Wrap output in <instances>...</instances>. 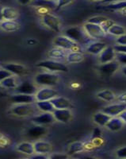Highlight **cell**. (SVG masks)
I'll return each mask as SVG.
<instances>
[{"mask_svg": "<svg viewBox=\"0 0 126 159\" xmlns=\"http://www.w3.org/2000/svg\"><path fill=\"white\" fill-rule=\"evenodd\" d=\"M58 96L59 95L57 91L49 87H45L37 90L35 94V98L37 101H45V100H51Z\"/></svg>", "mask_w": 126, "mask_h": 159, "instance_id": "8", "label": "cell"}, {"mask_svg": "<svg viewBox=\"0 0 126 159\" xmlns=\"http://www.w3.org/2000/svg\"><path fill=\"white\" fill-rule=\"evenodd\" d=\"M121 12V14H123V15H126V7L124 8V9H122L121 11H120Z\"/></svg>", "mask_w": 126, "mask_h": 159, "instance_id": "53", "label": "cell"}, {"mask_svg": "<svg viewBox=\"0 0 126 159\" xmlns=\"http://www.w3.org/2000/svg\"><path fill=\"white\" fill-rule=\"evenodd\" d=\"M107 19V18L103 16H95V17H92L90 19L87 21V22H90V23L93 24H97V25H102L103 22Z\"/></svg>", "mask_w": 126, "mask_h": 159, "instance_id": "35", "label": "cell"}, {"mask_svg": "<svg viewBox=\"0 0 126 159\" xmlns=\"http://www.w3.org/2000/svg\"><path fill=\"white\" fill-rule=\"evenodd\" d=\"M85 148V146L82 142H75L70 145L68 149L69 154H75L77 153L83 151Z\"/></svg>", "mask_w": 126, "mask_h": 159, "instance_id": "34", "label": "cell"}, {"mask_svg": "<svg viewBox=\"0 0 126 159\" xmlns=\"http://www.w3.org/2000/svg\"><path fill=\"white\" fill-rule=\"evenodd\" d=\"M35 154H48L52 151V146L49 143L45 141H37L33 143Z\"/></svg>", "mask_w": 126, "mask_h": 159, "instance_id": "18", "label": "cell"}, {"mask_svg": "<svg viewBox=\"0 0 126 159\" xmlns=\"http://www.w3.org/2000/svg\"><path fill=\"white\" fill-rule=\"evenodd\" d=\"M83 29H84L85 32L87 33L89 38L93 40L102 39L106 36V34L101 25L90 23V22H87L85 24Z\"/></svg>", "mask_w": 126, "mask_h": 159, "instance_id": "6", "label": "cell"}, {"mask_svg": "<svg viewBox=\"0 0 126 159\" xmlns=\"http://www.w3.org/2000/svg\"><path fill=\"white\" fill-rule=\"evenodd\" d=\"M97 96L99 98V99H102V100H105V101H107V102L114 101L116 98L115 94H114V92L110 90L102 91V92L98 93Z\"/></svg>", "mask_w": 126, "mask_h": 159, "instance_id": "33", "label": "cell"}, {"mask_svg": "<svg viewBox=\"0 0 126 159\" xmlns=\"http://www.w3.org/2000/svg\"><path fill=\"white\" fill-rule=\"evenodd\" d=\"M32 121L34 124L46 126V125L52 124L56 120L52 112H42L41 114H37L33 116Z\"/></svg>", "mask_w": 126, "mask_h": 159, "instance_id": "9", "label": "cell"}, {"mask_svg": "<svg viewBox=\"0 0 126 159\" xmlns=\"http://www.w3.org/2000/svg\"><path fill=\"white\" fill-rule=\"evenodd\" d=\"M33 158H47V157H49V156H47V154H36V155L33 154Z\"/></svg>", "mask_w": 126, "mask_h": 159, "instance_id": "47", "label": "cell"}, {"mask_svg": "<svg viewBox=\"0 0 126 159\" xmlns=\"http://www.w3.org/2000/svg\"><path fill=\"white\" fill-rule=\"evenodd\" d=\"M4 69L9 71L12 75L15 76H22V75L25 74L28 72L27 69L21 65V64L17 63H9L4 65Z\"/></svg>", "mask_w": 126, "mask_h": 159, "instance_id": "17", "label": "cell"}, {"mask_svg": "<svg viewBox=\"0 0 126 159\" xmlns=\"http://www.w3.org/2000/svg\"><path fill=\"white\" fill-rule=\"evenodd\" d=\"M59 78L55 72H44L38 73L35 76L34 81L39 86L43 87H54L59 83Z\"/></svg>", "mask_w": 126, "mask_h": 159, "instance_id": "2", "label": "cell"}, {"mask_svg": "<svg viewBox=\"0 0 126 159\" xmlns=\"http://www.w3.org/2000/svg\"><path fill=\"white\" fill-rule=\"evenodd\" d=\"M49 157H50V158L63 159V158H67V155H66V154H57V153H56V154H52L51 156H49Z\"/></svg>", "mask_w": 126, "mask_h": 159, "instance_id": "43", "label": "cell"}, {"mask_svg": "<svg viewBox=\"0 0 126 159\" xmlns=\"http://www.w3.org/2000/svg\"><path fill=\"white\" fill-rule=\"evenodd\" d=\"M42 22L45 25L54 32L59 33L61 30V24L59 22V19L56 15H52L50 13H46L43 15Z\"/></svg>", "mask_w": 126, "mask_h": 159, "instance_id": "7", "label": "cell"}, {"mask_svg": "<svg viewBox=\"0 0 126 159\" xmlns=\"http://www.w3.org/2000/svg\"><path fill=\"white\" fill-rule=\"evenodd\" d=\"M114 23H115V22H114V21H112V20H110V19H109V18H107V19L106 20V21H105V22H103V23L102 24V25H101L102 27V29L104 30L105 32L107 33L108 30L110 29V28L111 27L112 25H114Z\"/></svg>", "mask_w": 126, "mask_h": 159, "instance_id": "37", "label": "cell"}, {"mask_svg": "<svg viewBox=\"0 0 126 159\" xmlns=\"http://www.w3.org/2000/svg\"><path fill=\"white\" fill-rule=\"evenodd\" d=\"M123 126H124V123L122 120L118 116H116V117H112L110 119V121L108 122L106 127L111 131H118L122 128Z\"/></svg>", "mask_w": 126, "mask_h": 159, "instance_id": "24", "label": "cell"}, {"mask_svg": "<svg viewBox=\"0 0 126 159\" xmlns=\"http://www.w3.org/2000/svg\"><path fill=\"white\" fill-rule=\"evenodd\" d=\"M52 115L56 121L63 123H68L72 118V112L69 108L55 109L52 111Z\"/></svg>", "mask_w": 126, "mask_h": 159, "instance_id": "13", "label": "cell"}, {"mask_svg": "<svg viewBox=\"0 0 126 159\" xmlns=\"http://www.w3.org/2000/svg\"><path fill=\"white\" fill-rule=\"evenodd\" d=\"M116 58V52L114 47H106L103 49L102 52L99 54V62L101 64L108 63V62L113 61Z\"/></svg>", "mask_w": 126, "mask_h": 159, "instance_id": "16", "label": "cell"}, {"mask_svg": "<svg viewBox=\"0 0 126 159\" xmlns=\"http://www.w3.org/2000/svg\"><path fill=\"white\" fill-rule=\"evenodd\" d=\"M91 1H101V2H102V0H91Z\"/></svg>", "mask_w": 126, "mask_h": 159, "instance_id": "54", "label": "cell"}, {"mask_svg": "<svg viewBox=\"0 0 126 159\" xmlns=\"http://www.w3.org/2000/svg\"><path fill=\"white\" fill-rule=\"evenodd\" d=\"M116 52L126 53V45H116L114 47Z\"/></svg>", "mask_w": 126, "mask_h": 159, "instance_id": "41", "label": "cell"}, {"mask_svg": "<svg viewBox=\"0 0 126 159\" xmlns=\"http://www.w3.org/2000/svg\"><path fill=\"white\" fill-rule=\"evenodd\" d=\"M0 27L7 32H15L20 28V25L15 20H3L1 22Z\"/></svg>", "mask_w": 126, "mask_h": 159, "instance_id": "23", "label": "cell"}, {"mask_svg": "<svg viewBox=\"0 0 126 159\" xmlns=\"http://www.w3.org/2000/svg\"><path fill=\"white\" fill-rule=\"evenodd\" d=\"M111 118V116H108L104 112L100 111L96 113L94 116V122L100 127H106Z\"/></svg>", "mask_w": 126, "mask_h": 159, "instance_id": "28", "label": "cell"}, {"mask_svg": "<svg viewBox=\"0 0 126 159\" xmlns=\"http://www.w3.org/2000/svg\"><path fill=\"white\" fill-rule=\"evenodd\" d=\"M106 47V44L102 42H90L87 47V51L93 55H99Z\"/></svg>", "mask_w": 126, "mask_h": 159, "instance_id": "21", "label": "cell"}, {"mask_svg": "<svg viewBox=\"0 0 126 159\" xmlns=\"http://www.w3.org/2000/svg\"><path fill=\"white\" fill-rule=\"evenodd\" d=\"M18 2L22 5H27V4H29L32 2L33 0H18Z\"/></svg>", "mask_w": 126, "mask_h": 159, "instance_id": "48", "label": "cell"}, {"mask_svg": "<svg viewBox=\"0 0 126 159\" xmlns=\"http://www.w3.org/2000/svg\"><path fill=\"white\" fill-rule=\"evenodd\" d=\"M52 105L54 106L55 109H63V108H71L72 106V102L68 99L62 96H56L50 100Z\"/></svg>", "mask_w": 126, "mask_h": 159, "instance_id": "19", "label": "cell"}, {"mask_svg": "<svg viewBox=\"0 0 126 159\" xmlns=\"http://www.w3.org/2000/svg\"><path fill=\"white\" fill-rule=\"evenodd\" d=\"M126 7V0H120L117 2L108 3L103 7L105 10L109 11H121L122 9Z\"/></svg>", "mask_w": 126, "mask_h": 159, "instance_id": "31", "label": "cell"}, {"mask_svg": "<svg viewBox=\"0 0 126 159\" xmlns=\"http://www.w3.org/2000/svg\"><path fill=\"white\" fill-rule=\"evenodd\" d=\"M37 66L46 69L51 72H67L68 71L67 65H65L61 61H57L52 59L40 61Z\"/></svg>", "mask_w": 126, "mask_h": 159, "instance_id": "4", "label": "cell"}, {"mask_svg": "<svg viewBox=\"0 0 126 159\" xmlns=\"http://www.w3.org/2000/svg\"><path fill=\"white\" fill-rule=\"evenodd\" d=\"M117 99H118V101L120 102V103H126V93L120 95V96H118V98H117Z\"/></svg>", "mask_w": 126, "mask_h": 159, "instance_id": "45", "label": "cell"}, {"mask_svg": "<svg viewBox=\"0 0 126 159\" xmlns=\"http://www.w3.org/2000/svg\"><path fill=\"white\" fill-rule=\"evenodd\" d=\"M116 154L120 158H126V147L118 149L116 152Z\"/></svg>", "mask_w": 126, "mask_h": 159, "instance_id": "40", "label": "cell"}, {"mask_svg": "<svg viewBox=\"0 0 126 159\" xmlns=\"http://www.w3.org/2000/svg\"><path fill=\"white\" fill-rule=\"evenodd\" d=\"M118 117L122 120L123 123H126V110H124V111L121 112V114L118 116Z\"/></svg>", "mask_w": 126, "mask_h": 159, "instance_id": "46", "label": "cell"}, {"mask_svg": "<svg viewBox=\"0 0 126 159\" xmlns=\"http://www.w3.org/2000/svg\"><path fill=\"white\" fill-rule=\"evenodd\" d=\"M12 76V74H11V72L8 70L5 69L4 68L2 69H0V82L2 81V80H3L4 79H6V78L9 77V76Z\"/></svg>", "mask_w": 126, "mask_h": 159, "instance_id": "39", "label": "cell"}, {"mask_svg": "<svg viewBox=\"0 0 126 159\" xmlns=\"http://www.w3.org/2000/svg\"><path fill=\"white\" fill-rule=\"evenodd\" d=\"M107 33L111 35H114V36L119 37L126 34V30L124 26H122V25L114 23V25H112L111 27L108 30Z\"/></svg>", "mask_w": 126, "mask_h": 159, "instance_id": "32", "label": "cell"}, {"mask_svg": "<svg viewBox=\"0 0 126 159\" xmlns=\"http://www.w3.org/2000/svg\"><path fill=\"white\" fill-rule=\"evenodd\" d=\"M101 130H100V129L99 128H95L94 129V132H93V138L94 139H98L100 136H101Z\"/></svg>", "mask_w": 126, "mask_h": 159, "instance_id": "44", "label": "cell"}, {"mask_svg": "<svg viewBox=\"0 0 126 159\" xmlns=\"http://www.w3.org/2000/svg\"><path fill=\"white\" fill-rule=\"evenodd\" d=\"M47 132L48 130L46 129V127H45V126L35 124V126L28 129L27 132H26V135L30 139H38L45 136L47 134Z\"/></svg>", "mask_w": 126, "mask_h": 159, "instance_id": "15", "label": "cell"}, {"mask_svg": "<svg viewBox=\"0 0 126 159\" xmlns=\"http://www.w3.org/2000/svg\"><path fill=\"white\" fill-rule=\"evenodd\" d=\"M40 111L37 107L36 103H23V104H15L11 108L12 114L19 117H26V116H33L38 114Z\"/></svg>", "mask_w": 126, "mask_h": 159, "instance_id": "3", "label": "cell"}, {"mask_svg": "<svg viewBox=\"0 0 126 159\" xmlns=\"http://www.w3.org/2000/svg\"><path fill=\"white\" fill-rule=\"evenodd\" d=\"M122 72H123V74L126 76V65H124V67L122 68Z\"/></svg>", "mask_w": 126, "mask_h": 159, "instance_id": "52", "label": "cell"}, {"mask_svg": "<svg viewBox=\"0 0 126 159\" xmlns=\"http://www.w3.org/2000/svg\"><path fill=\"white\" fill-rule=\"evenodd\" d=\"M2 7H0V22L3 21V18H2Z\"/></svg>", "mask_w": 126, "mask_h": 159, "instance_id": "50", "label": "cell"}, {"mask_svg": "<svg viewBox=\"0 0 126 159\" xmlns=\"http://www.w3.org/2000/svg\"><path fill=\"white\" fill-rule=\"evenodd\" d=\"M84 59V55L80 51H71L67 54L66 61L68 63L76 64L83 61Z\"/></svg>", "mask_w": 126, "mask_h": 159, "instance_id": "27", "label": "cell"}, {"mask_svg": "<svg viewBox=\"0 0 126 159\" xmlns=\"http://www.w3.org/2000/svg\"><path fill=\"white\" fill-rule=\"evenodd\" d=\"M55 1H57V0H55Z\"/></svg>", "mask_w": 126, "mask_h": 159, "instance_id": "55", "label": "cell"}, {"mask_svg": "<svg viewBox=\"0 0 126 159\" xmlns=\"http://www.w3.org/2000/svg\"><path fill=\"white\" fill-rule=\"evenodd\" d=\"M16 149L20 153L27 154V155H33L35 154L33 144L31 143H28V142H23V143H19L17 146Z\"/></svg>", "mask_w": 126, "mask_h": 159, "instance_id": "25", "label": "cell"}, {"mask_svg": "<svg viewBox=\"0 0 126 159\" xmlns=\"http://www.w3.org/2000/svg\"><path fill=\"white\" fill-rule=\"evenodd\" d=\"M31 5L38 8L44 9H56L57 7V1L55 0H33Z\"/></svg>", "mask_w": 126, "mask_h": 159, "instance_id": "20", "label": "cell"}, {"mask_svg": "<svg viewBox=\"0 0 126 159\" xmlns=\"http://www.w3.org/2000/svg\"><path fill=\"white\" fill-rule=\"evenodd\" d=\"M117 1H120V0H102V2L103 3H111V2H117Z\"/></svg>", "mask_w": 126, "mask_h": 159, "instance_id": "49", "label": "cell"}, {"mask_svg": "<svg viewBox=\"0 0 126 159\" xmlns=\"http://www.w3.org/2000/svg\"><path fill=\"white\" fill-rule=\"evenodd\" d=\"M11 101L15 104H23V103H36L35 95L22 94L16 93L11 96Z\"/></svg>", "mask_w": 126, "mask_h": 159, "instance_id": "14", "label": "cell"}, {"mask_svg": "<svg viewBox=\"0 0 126 159\" xmlns=\"http://www.w3.org/2000/svg\"><path fill=\"white\" fill-rule=\"evenodd\" d=\"M72 2H73V0H57V7H56V11L60 10L61 8L64 7L65 6H67Z\"/></svg>", "mask_w": 126, "mask_h": 159, "instance_id": "38", "label": "cell"}, {"mask_svg": "<svg viewBox=\"0 0 126 159\" xmlns=\"http://www.w3.org/2000/svg\"><path fill=\"white\" fill-rule=\"evenodd\" d=\"M116 59L119 64L126 65V53L122 52H116Z\"/></svg>", "mask_w": 126, "mask_h": 159, "instance_id": "36", "label": "cell"}, {"mask_svg": "<svg viewBox=\"0 0 126 159\" xmlns=\"http://www.w3.org/2000/svg\"><path fill=\"white\" fill-rule=\"evenodd\" d=\"M18 84H19V82L18 80V78L15 75L6 78L0 82V85L7 89H15Z\"/></svg>", "mask_w": 126, "mask_h": 159, "instance_id": "26", "label": "cell"}, {"mask_svg": "<svg viewBox=\"0 0 126 159\" xmlns=\"http://www.w3.org/2000/svg\"><path fill=\"white\" fill-rule=\"evenodd\" d=\"M67 52L66 50H63V49H60V48L56 47L54 49H52L49 52V57L52 60H54V61H61L63 60H66L67 57Z\"/></svg>", "mask_w": 126, "mask_h": 159, "instance_id": "22", "label": "cell"}, {"mask_svg": "<svg viewBox=\"0 0 126 159\" xmlns=\"http://www.w3.org/2000/svg\"><path fill=\"white\" fill-rule=\"evenodd\" d=\"M119 65H120V64L118 63L117 61H113L108 62V63L102 64L98 70L102 76H111L118 70Z\"/></svg>", "mask_w": 126, "mask_h": 159, "instance_id": "11", "label": "cell"}, {"mask_svg": "<svg viewBox=\"0 0 126 159\" xmlns=\"http://www.w3.org/2000/svg\"><path fill=\"white\" fill-rule=\"evenodd\" d=\"M34 42H36L34 41V40H33V39H29V41H28V43L29 44V45H33L34 44Z\"/></svg>", "mask_w": 126, "mask_h": 159, "instance_id": "51", "label": "cell"}, {"mask_svg": "<svg viewBox=\"0 0 126 159\" xmlns=\"http://www.w3.org/2000/svg\"><path fill=\"white\" fill-rule=\"evenodd\" d=\"M117 45H126V34L119 36L116 40Z\"/></svg>", "mask_w": 126, "mask_h": 159, "instance_id": "42", "label": "cell"}, {"mask_svg": "<svg viewBox=\"0 0 126 159\" xmlns=\"http://www.w3.org/2000/svg\"><path fill=\"white\" fill-rule=\"evenodd\" d=\"M3 20H15L18 17V11L10 7H6L2 9Z\"/></svg>", "mask_w": 126, "mask_h": 159, "instance_id": "29", "label": "cell"}, {"mask_svg": "<svg viewBox=\"0 0 126 159\" xmlns=\"http://www.w3.org/2000/svg\"><path fill=\"white\" fill-rule=\"evenodd\" d=\"M64 36L67 37L72 40L73 42L77 43L78 45H89L90 43V39L87 33L85 32L83 27L80 26H74V27H70L64 31Z\"/></svg>", "mask_w": 126, "mask_h": 159, "instance_id": "1", "label": "cell"}, {"mask_svg": "<svg viewBox=\"0 0 126 159\" xmlns=\"http://www.w3.org/2000/svg\"><path fill=\"white\" fill-rule=\"evenodd\" d=\"M16 93H22V94L27 95H35L37 92L36 86L29 80H24V81L19 83L15 89Z\"/></svg>", "mask_w": 126, "mask_h": 159, "instance_id": "12", "label": "cell"}, {"mask_svg": "<svg viewBox=\"0 0 126 159\" xmlns=\"http://www.w3.org/2000/svg\"><path fill=\"white\" fill-rule=\"evenodd\" d=\"M54 45L56 47L60 48L66 51H80L79 49V45L73 42L72 40L68 38L64 35H60L55 38Z\"/></svg>", "mask_w": 126, "mask_h": 159, "instance_id": "5", "label": "cell"}, {"mask_svg": "<svg viewBox=\"0 0 126 159\" xmlns=\"http://www.w3.org/2000/svg\"><path fill=\"white\" fill-rule=\"evenodd\" d=\"M124 110H126V103H117L103 107L102 111L111 117H116V116H118Z\"/></svg>", "mask_w": 126, "mask_h": 159, "instance_id": "10", "label": "cell"}, {"mask_svg": "<svg viewBox=\"0 0 126 159\" xmlns=\"http://www.w3.org/2000/svg\"><path fill=\"white\" fill-rule=\"evenodd\" d=\"M37 107H38L40 111L42 112H52L55 110L54 106L52 105L50 100H45V101H37Z\"/></svg>", "mask_w": 126, "mask_h": 159, "instance_id": "30", "label": "cell"}]
</instances>
